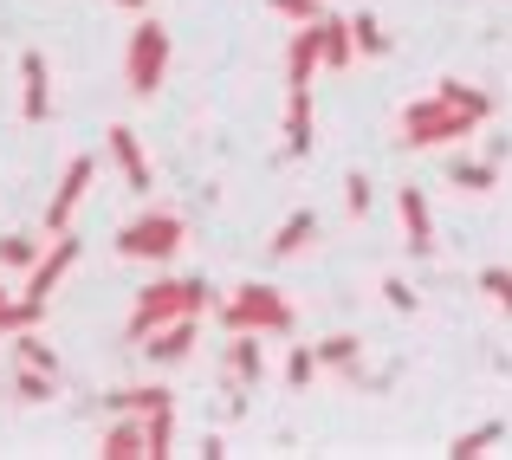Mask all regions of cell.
<instances>
[{
  "label": "cell",
  "mask_w": 512,
  "mask_h": 460,
  "mask_svg": "<svg viewBox=\"0 0 512 460\" xmlns=\"http://www.w3.org/2000/svg\"><path fill=\"white\" fill-rule=\"evenodd\" d=\"M0 299H13V292H7V279H0Z\"/></svg>",
  "instance_id": "35"
},
{
  "label": "cell",
  "mask_w": 512,
  "mask_h": 460,
  "mask_svg": "<svg viewBox=\"0 0 512 460\" xmlns=\"http://www.w3.org/2000/svg\"><path fill=\"white\" fill-rule=\"evenodd\" d=\"M20 117L26 124H46L52 117V72L39 52H20Z\"/></svg>",
  "instance_id": "13"
},
{
  "label": "cell",
  "mask_w": 512,
  "mask_h": 460,
  "mask_svg": "<svg viewBox=\"0 0 512 460\" xmlns=\"http://www.w3.org/2000/svg\"><path fill=\"white\" fill-rule=\"evenodd\" d=\"M279 137H286V156L305 162L318 143V117H312V85H286V124H279Z\"/></svg>",
  "instance_id": "12"
},
{
  "label": "cell",
  "mask_w": 512,
  "mask_h": 460,
  "mask_svg": "<svg viewBox=\"0 0 512 460\" xmlns=\"http://www.w3.org/2000/svg\"><path fill=\"white\" fill-rule=\"evenodd\" d=\"M396 214H402V247L415 253V260H428V253L441 247L435 240V208H428L422 188H396Z\"/></svg>",
  "instance_id": "10"
},
{
  "label": "cell",
  "mask_w": 512,
  "mask_h": 460,
  "mask_svg": "<svg viewBox=\"0 0 512 460\" xmlns=\"http://www.w3.org/2000/svg\"><path fill=\"white\" fill-rule=\"evenodd\" d=\"M318 350V370H357L363 363V337L357 331H331L325 344H312Z\"/></svg>",
  "instance_id": "22"
},
{
  "label": "cell",
  "mask_w": 512,
  "mask_h": 460,
  "mask_svg": "<svg viewBox=\"0 0 512 460\" xmlns=\"http://www.w3.org/2000/svg\"><path fill=\"white\" fill-rule=\"evenodd\" d=\"M208 305H214L208 279H150V286L137 292V305H130V318H124V344H143V337L169 318H201Z\"/></svg>",
  "instance_id": "2"
},
{
  "label": "cell",
  "mask_w": 512,
  "mask_h": 460,
  "mask_svg": "<svg viewBox=\"0 0 512 460\" xmlns=\"http://www.w3.org/2000/svg\"><path fill=\"white\" fill-rule=\"evenodd\" d=\"M221 383H227V409H247V396L266 383V344L260 331H227V357H221Z\"/></svg>",
  "instance_id": "6"
},
{
  "label": "cell",
  "mask_w": 512,
  "mask_h": 460,
  "mask_svg": "<svg viewBox=\"0 0 512 460\" xmlns=\"http://www.w3.org/2000/svg\"><path fill=\"white\" fill-rule=\"evenodd\" d=\"M273 13H286L292 26H305V20H318V0H266Z\"/></svg>",
  "instance_id": "32"
},
{
  "label": "cell",
  "mask_w": 512,
  "mask_h": 460,
  "mask_svg": "<svg viewBox=\"0 0 512 460\" xmlns=\"http://www.w3.org/2000/svg\"><path fill=\"white\" fill-rule=\"evenodd\" d=\"M214 318H221V331H260V337H292V324H299V311L279 286H266V279H240V286H227V299L214 305Z\"/></svg>",
  "instance_id": "1"
},
{
  "label": "cell",
  "mask_w": 512,
  "mask_h": 460,
  "mask_svg": "<svg viewBox=\"0 0 512 460\" xmlns=\"http://www.w3.org/2000/svg\"><path fill=\"white\" fill-rule=\"evenodd\" d=\"M39 318H46V305H39V299H26V292H20V299H0V337L33 331Z\"/></svg>",
  "instance_id": "26"
},
{
  "label": "cell",
  "mask_w": 512,
  "mask_h": 460,
  "mask_svg": "<svg viewBox=\"0 0 512 460\" xmlns=\"http://www.w3.org/2000/svg\"><path fill=\"white\" fill-rule=\"evenodd\" d=\"M98 454L104 460H143V415H111L98 435Z\"/></svg>",
  "instance_id": "15"
},
{
  "label": "cell",
  "mask_w": 512,
  "mask_h": 460,
  "mask_svg": "<svg viewBox=\"0 0 512 460\" xmlns=\"http://www.w3.org/2000/svg\"><path fill=\"white\" fill-rule=\"evenodd\" d=\"M318 52H325V72H344V65L357 59V46H350V20L318 13Z\"/></svg>",
  "instance_id": "19"
},
{
  "label": "cell",
  "mask_w": 512,
  "mask_h": 460,
  "mask_svg": "<svg viewBox=\"0 0 512 460\" xmlns=\"http://www.w3.org/2000/svg\"><path fill=\"white\" fill-rule=\"evenodd\" d=\"M46 253V234H0V273H26Z\"/></svg>",
  "instance_id": "25"
},
{
  "label": "cell",
  "mask_w": 512,
  "mask_h": 460,
  "mask_svg": "<svg viewBox=\"0 0 512 460\" xmlns=\"http://www.w3.org/2000/svg\"><path fill=\"white\" fill-rule=\"evenodd\" d=\"M7 344H13V363H26V370H46V376H59V350H52L46 337H39V324H33V331H13Z\"/></svg>",
  "instance_id": "21"
},
{
  "label": "cell",
  "mask_w": 512,
  "mask_h": 460,
  "mask_svg": "<svg viewBox=\"0 0 512 460\" xmlns=\"http://www.w3.org/2000/svg\"><path fill=\"white\" fill-rule=\"evenodd\" d=\"M480 292L500 311H512V266H480Z\"/></svg>",
  "instance_id": "29"
},
{
  "label": "cell",
  "mask_w": 512,
  "mask_h": 460,
  "mask_svg": "<svg viewBox=\"0 0 512 460\" xmlns=\"http://www.w3.org/2000/svg\"><path fill=\"white\" fill-rule=\"evenodd\" d=\"M104 150H111V162L124 169L130 195H150V188H156V175H150V156H143V137H137L130 124H111V130H104Z\"/></svg>",
  "instance_id": "11"
},
{
  "label": "cell",
  "mask_w": 512,
  "mask_h": 460,
  "mask_svg": "<svg viewBox=\"0 0 512 460\" xmlns=\"http://www.w3.org/2000/svg\"><path fill=\"white\" fill-rule=\"evenodd\" d=\"M500 441H506V428H500V422H480V428H461V435L448 441V454H454V460H480V454L500 448Z\"/></svg>",
  "instance_id": "24"
},
{
  "label": "cell",
  "mask_w": 512,
  "mask_h": 460,
  "mask_svg": "<svg viewBox=\"0 0 512 460\" xmlns=\"http://www.w3.org/2000/svg\"><path fill=\"white\" fill-rule=\"evenodd\" d=\"M318 65H325V52H318V20H305L286 46V85H312Z\"/></svg>",
  "instance_id": "16"
},
{
  "label": "cell",
  "mask_w": 512,
  "mask_h": 460,
  "mask_svg": "<svg viewBox=\"0 0 512 460\" xmlns=\"http://www.w3.org/2000/svg\"><path fill=\"white\" fill-rule=\"evenodd\" d=\"M344 208L357 214V221H363V214H370V175H363V169H357V175H350V182H344Z\"/></svg>",
  "instance_id": "31"
},
{
  "label": "cell",
  "mask_w": 512,
  "mask_h": 460,
  "mask_svg": "<svg viewBox=\"0 0 512 460\" xmlns=\"http://www.w3.org/2000/svg\"><path fill=\"white\" fill-rule=\"evenodd\" d=\"M195 454H201V460H221V454H227V441H221V435H201V448H195Z\"/></svg>",
  "instance_id": "33"
},
{
  "label": "cell",
  "mask_w": 512,
  "mask_h": 460,
  "mask_svg": "<svg viewBox=\"0 0 512 460\" xmlns=\"http://www.w3.org/2000/svg\"><path fill=\"white\" fill-rule=\"evenodd\" d=\"M383 305L389 311H415V305H422V292H415L409 279H383Z\"/></svg>",
  "instance_id": "30"
},
{
  "label": "cell",
  "mask_w": 512,
  "mask_h": 460,
  "mask_svg": "<svg viewBox=\"0 0 512 460\" xmlns=\"http://www.w3.org/2000/svg\"><path fill=\"white\" fill-rule=\"evenodd\" d=\"M350 46H357V59H389V46H396V39L383 33V20H376V13H350Z\"/></svg>",
  "instance_id": "23"
},
{
  "label": "cell",
  "mask_w": 512,
  "mask_h": 460,
  "mask_svg": "<svg viewBox=\"0 0 512 460\" xmlns=\"http://www.w3.org/2000/svg\"><path fill=\"white\" fill-rule=\"evenodd\" d=\"M78 253H85V247H78L72 227H65V234H52V247L39 253L33 266H26V286H20V292H26V299H39V305H52V292L65 286V273L78 266Z\"/></svg>",
  "instance_id": "7"
},
{
  "label": "cell",
  "mask_w": 512,
  "mask_h": 460,
  "mask_svg": "<svg viewBox=\"0 0 512 460\" xmlns=\"http://www.w3.org/2000/svg\"><path fill=\"white\" fill-rule=\"evenodd\" d=\"M91 182H98V162H91V156H72V162H65L59 188H52V201H46V240L72 227V214L85 208V195H91Z\"/></svg>",
  "instance_id": "8"
},
{
  "label": "cell",
  "mask_w": 512,
  "mask_h": 460,
  "mask_svg": "<svg viewBox=\"0 0 512 460\" xmlns=\"http://www.w3.org/2000/svg\"><path fill=\"white\" fill-rule=\"evenodd\" d=\"M117 260H137V266H169L175 253L188 247V221L175 208H143L137 221L117 227Z\"/></svg>",
  "instance_id": "4"
},
{
  "label": "cell",
  "mask_w": 512,
  "mask_h": 460,
  "mask_svg": "<svg viewBox=\"0 0 512 460\" xmlns=\"http://www.w3.org/2000/svg\"><path fill=\"white\" fill-rule=\"evenodd\" d=\"M163 402H175L169 383H124V389H111V415H150V409H163Z\"/></svg>",
  "instance_id": "18"
},
{
  "label": "cell",
  "mask_w": 512,
  "mask_h": 460,
  "mask_svg": "<svg viewBox=\"0 0 512 460\" xmlns=\"http://www.w3.org/2000/svg\"><path fill=\"white\" fill-rule=\"evenodd\" d=\"M117 7H130V13H150V0H117Z\"/></svg>",
  "instance_id": "34"
},
{
  "label": "cell",
  "mask_w": 512,
  "mask_h": 460,
  "mask_svg": "<svg viewBox=\"0 0 512 460\" xmlns=\"http://www.w3.org/2000/svg\"><path fill=\"white\" fill-rule=\"evenodd\" d=\"M448 182L461 188V195H493V188H500V162H487V156H448Z\"/></svg>",
  "instance_id": "17"
},
{
  "label": "cell",
  "mask_w": 512,
  "mask_h": 460,
  "mask_svg": "<svg viewBox=\"0 0 512 460\" xmlns=\"http://www.w3.org/2000/svg\"><path fill=\"white\" fill-rule=\"evenodd\" d=\"M312 376H318V350H312V344H292V357H286V389L299 396V389H312Z\"/></svg>",
  "instance_id": "28"
},
{
  "label": "cell",
  "mask_w": 512,
  "mask_h": 460,
  "mask_svg": "<svg viewBox=\"0 0 512 460\" xmlns=\"http://www.w3.org/2000/svg\"><path fill=\"white\" fill-rule=\"evenodd\" d=\"M195 337H201V318H169V324H156L137 350H143V363H150V370H175V363L195 357Z\"/></svg>",
  "instance_id": "9"
},
{
  "label": "cell",
  "mask_w": 512,
  "mask_h": 460,
  "mask_svg": "<svg viewBox=\"0 0 512 460\" xmlns=\"http://www.w3.org/2000/svg\"><path fill=\"white\" fill-rule=\"evenodd\" d=\"M318 227H325V221H318V208H292L286 221L273 227V240H266V253H273V260H299V253H305V247L318 240Z\"/></svg>",
  "instance_id": "14"
},
{
  "label": "cell",
  "mask_w": 512,
  "mask_h": 460,
  "mask_svg": "<svg viewBox=\"0 0 512 460\" xmlns=\"http://www.w3.org/2000/svg\"><path fill=\"white\" fill-rule=\"evenodd\" d=\"M52 389H59V376H46V370H13V402H52Z\"/></svg>",
  "instance_id": "27"
},
{
  "label": "cell",
  "mask_w": 512,
  "mask_h": 460,
  "mask_svg": "<svg viewBox=\"0 0 512 460\" xmlns=\"http://www.w3.org/2000/svg\"><path fill=\"white\" fill-rule=\"evenodd\" d=\"M175 454V402L143 415V460H169Z\"/></svg>",
  "instance_id": "20"
},
{
  "label": "cell",
  "mask_w": 512,
  "mask_h": 460,
  "mask_svg": "<svg viewBox=\"0 0 512 460\" xmlns=\"http://www.w3.org/2000/svg\"><path fill=\"white\" fill-rule=\"evenodd\" d=\"M480 130V117L474 111H461V104H448V98H415L409 111H402V124H396V143L402 150H448V143H467Z\"/></svg>",
  "instance_id": "3"
},
{
  "label": "cell",
  "mask_w": 512,
  "mask_h": 460,
  "mask_svg": "<svg viewBox=\"0 0 512 460\" xmlns=\"http://www.w3.org/2000/svg\"><path fill=\"white\" fill-rule=\"evenodd\" d=\"M163 78H169V26L143 13L124 39V91L137 104H150L156 91H163Z\"/></svg>",
  "instance_id": "5"
}]
</instances>
